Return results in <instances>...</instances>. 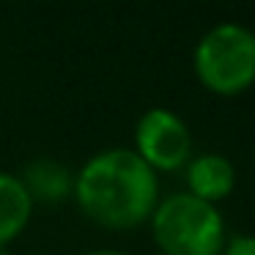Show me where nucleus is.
Here are the masks:
<instances>
[{
    "label": "nucleus",
    "mask_w": 255,
    "mask_h": 255,
    "mask_svg": "<svg viewBox=\"0 0 255 255\" xmlns=\"http://www.w3.org/2000/svg\"><path fill=\"white\" fill-rule=\"evenodd\" d=\"M148 222L162 255H220L225 247L220 209L189 192L162 198Z\"/></svg>",
    "instance_id": "f03ea898"
},
{
    "label": "nucleus",
    "mask_w": 255,
    "mask_h": 255,
    "mask_svg": "<svg viewBox=\"0 0 255 255\" xmlns=\"http://www.w3.org/2000/svg\"><path fill=\"white\" fill-rule=\"evenodd\" d=\"M198 83L217 96H239L255 83V30L220 22L200 36L192 52Z\"/></svg>",
    "instance_id": "7ed1b4c3"
},
{
    "label": "nucleus",
    "mask_w": 255,
    "mask_h": 255,
    "mask_svg": "<svg viewBox=\"0 0 255 255\" xmlns=\"http://www.w3.org/2000/svg\"><path fill=\"white\" fill-rule=\"evenodd\" d=\"M25 192L30 195V200L36 203H63L74 195V173L69 170L63 162L41 156L33 159L22 167L19 173Z\"/></svg>",
    "instance_id": "423d86ee"
},
{
    "label": "nucleus",
    "mask_w": 255,
    "mask_h": 255,
    "mask_svg": "<svg viewBox=\"0 0 255 255\" xmlns=\"http://www.w3.org/2000/svg\"><path fill=\"white\" fill-rule=\"evenodd\" d=\"M236 187V167L222 154H200L187 162V192L217 206Z\"/></svg>",
    "instance_id": "39448f33"
},
{
    "label": "nucleus",
    "mask_w": 255,
    "mask_h": 255,
    "mask_svg": "<svg viewBox=\"0 0 255 255\" xmlns=\"http://www.w3.org/2000/svg\"><path fill=\"white\" fill-rule=\"evenodd\" d=\"M33 200L25 192L19 176L0 170V250H6L28 228Z\"/></svg>",
    "instance_id": "0eeeda50"
},
{
    "label": "nucleus",
    "mask_w": 255,
    "mask_h": 255,
    "mask_svg": "<svg viewBox=\"0 0 255 255\" xmlns=\"http://www.w3.org/2000/svg\"><path fill=\"white\" fill-rule=\"evenodd\" d=\"M85 255H129V253H121V250H91Z\"/></svg>",
    "instance_id": "1a4fd4ad"
},
{
    "label": "nucleus",
    "mask_w": 255,
    "mask_h": 255,
    "mask_svg": "<svg viewBox=\"0 0 255 255\" xmlns=\"http://www.w3.org/2000/svg\"><path fill=\"white\" fill-rule=\"evenodd\" d=\"M134 154L154 173H173L192 159L189 127L167 107H151L134 127Z\"/></svg>",
    "instance_id": "20e7f679"
},
{
    "label": "nucleus",
    "mask_w": 255,
    "mask_h": 255,
    "mask_svg": "<svg viewBox=\"0 0 255 255\" xmlns=\"http://www.w3.org/2000/svg\"><path fill=\"white\" fill-rule=\"evenodd\" d=\"M72 198L94 225L132 231L154 214L159 178L132 148H105L74 173Z\"/></svg>",
    "instance_id": "f257e3e1"
},
{
    "label": "nucleus",
    "mask_w": 255,
    "mask_h": 255,
    "mask_svg": "<svg viewBox=\"0 0 255 255\" xmlns=\"http://www.w3.org/2000/svg\"><path fill=\"white\" fill-rule=\"evenodd\" d=\"M220 255H255V236H233Z\"/></svg>",
    "instance_id": "6e6552de"
},
{
    "label": "nucleus",
    "mask_w": 255,
    "mask_h": 255,
    "mask_svg": "<svg viewBox=\"0 0 255 255\" xmlns=\"http://www.w3.org/2000/svg\"><path fill=\"white\" fill-rule=\"evenodd\" d=\"M156 255H162V253H156Z\"/></svg>",
    "instance_id": "9d476101"
}]
</instances>
